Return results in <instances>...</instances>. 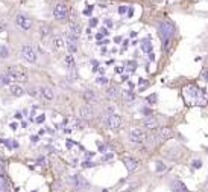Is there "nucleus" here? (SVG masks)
<instances>
[{"label":"nucleus","instance_id":"nucleus-1","mask_svg":"<svg viewBox=\"0 0 208 192\" xmlns=\"http://www.w3.org/2000/svg\"><path fill=\"white\" fill-rule=\"evenodd\" d=\"M158 31H160V34H161L162 49L167 50L169 40H170V37H172V35H173V32H175V26L172 24L170 21H162V23H160V26H158Z\"/></svg>","mask_w":208,"mask_h":192},{"label":"nucleus","instance_id":"nucleus-2","mask_svg":"<svg viewBox=\"0 0 208 192\" xmlns=\"http://www.w3.org/2000/svg\"><path fill=\"white\" fill-rule=\"evenodd\" d=\"M6 73L9 75V78L12 80V82H20V81H26L28 80V75H26V70L19 66H12L6 70Z\"/></svg>","mask_w":208,"mask_h":192},{"label":"nucleus","instance_id":"nucleus-3","mask_svg":"<svg viewBox=\"0 0 208 192\" xmlns=\"http://www.w3.org/2000/svg\"><path fill=\"white\" fill-rule=\"evenodd\" d=\"M20 55H21V58H23L24 61H28V63H31V64H35V63H37V59H38L35 49H33L32 46H29V44L21 46V49H20Z\"/></svg>","mask_w":208,"mask_h":192},{"label":"nucleus","instance_id":"nucleus-4","mask_svg":"<svg viewBox=\"0 0 208 192\" xmlns=\"http://www.w3.org/2000/svg\"><path fill=\"white\" fill-rule=\"evenodd\" d=\"M103 122H105V127L111 128V130H117L122 125V117L119 115H114V113H108L103 119Z\"/></svg>","mask_w":208,"mask_h":192},{"label":"nucleus","instance_id":"nucleus-5","mask_svg":"<svg viewBox=\"0 0 208 192\" xmlns=\"http://www.w3.org/2000/svg\"><path fill=\"white\" fill-rule=\"evenodd\" d=\"M15 24L19 26L20 29H23V31H29V29L32 28V20H31L26 14H17V17H15Z\"/></svg>","mask_w":208,"mask_h":192},{"label":"nucleus","instance_id":"nucleus-6","mask_svg":"<svg viewBox=\"0 0 208 192\" xmlns=\"http://www.w3.org/2000/svg\"><path fill=\"white\" fill-rule=\"evenodd\" d=\"M53 17H55V20H66L68 17V8L64 5V3H58L55 8H53Z\"/></svg>","mask_w":208,"mask_h":192},{"label":"nucleus","instance_id":"nucleus-7","mask_svg":"<svg viewBox=\"0 0 208 192\" xmlns=\"http://www.w3.org/2000/svg\"><path fill=\"white\" fill-rule=\"evenodd\" d=\"M129 140L132 143L140 145V143H143L144 140H146V134H144V131L140 130V128H132L129 131Z\"/></svg>","mask_w":208,"mask_h":192},{"label":"nucleus","instance_id":"nucleus-8","mask_svg":"<svg viewBox=\"0 0 208 192\" xmlns=\"http://www.w3.org/2000/svg\"><path fill=\"white\" fill-rule=\"evenodd\" d=\"M38 95H40V98H43L44 101H47V102H52L53 99H55V93H53V90L50 89V87H47V85L40 87Z\"/></svg>","mask_w":208,"mask_h":192},{"label":"nucleus","instance_id":"nucleus-9","mask_svg":"<svg viewBox=\"0 0 208 192\" xmlns=\"http://www.w3.org/2000/svg\"><path fill=\"white\" fill-rule=\"evenodd\" d=\"M68 181H70V185H71V186H75V188H78V189H80V188H88L87 180H85V178H82L80 176H73V177H70V178H68Z\"/></svg>","mask_w":208,"mask_h":192},{"label":"nucleus","instance_id":"nucleus-10","mask_svg":"<svg viewBox=\"0 0 208 192\" xmlns=\"http://www.w3.org/2000/svg\"><path fill=\"white\" fill-rule=\"evenodd\" d=\"M64 41H66V46H67V50L70 52V54H75V52L78 50V44H76V41H78V40H76V38H73V37H71V35H70V34H68V32L66 34V40H64Z\"/></svg>","mask_w":208,"mask_h":192},{"label":"nucleus","instance_id":"nucleus-11","mask_svg":"<svg viewBox=\"0 0 208 192\" xmlns=\"http://www.w3.org/2000/svg\"><path fill=\"white\" fill-rule=\"evenodd\" d=\"M123 163H125L126 169H128L129 172H134V171L138 169V160L134 159V157H125V159H123Z\"/></svg>","mask_w":208,"mask_h":192},{"label":"nucleus","instance_id":"nucleus-12","mask_svg":"<svg viewBox=\"0 0 208 192\" xmlns=\"http://www.w3.org/2000/svg\"><path fill=\"white\" fill-rule=\"evenodd\" d=\"M172 136H173V131H172V128H169V127H162L160 131H158V134H157V137H158L160 142L167 140V139H170Z\"/></svg>","mask_w":208,"mask_h":192},{"label":"nucleus","instance_id":"nucleus-13","mask_svg":"<svg viewBox=\"0 0 208 192\" xmlns=\"http://www.w3.org/2000/svg\"><path fill=\"white\" fill-rule=\"evenodd\" d=\"M170 189L173 192H188V188L181 180H173L170 183Z\"/></svg>","mask_w":208,"mask_h":192},{"label":"nucleus","instance_id":"nucleus-14","mask_svg":"<svg viewBox=\"0 0 208 192\" xmlns=\"http://www.w3.org/2000/svg\"><path fill=\"white\" fill-rule=\"evenodd\" d=\"M79 115H80V117L85 119V120L91 119L93 117V108H91V105H82V107H80V110H79Z\"/></svg>","mask_w":208,"mask_h":192},{"label":"nucleus","instance_id":"nucleus-15","mask_svg":"<svg viewBox=\"0 0 208 192\" xmlns=\"http://www.w3.org/2000/svg\"><path fill=\"white\" fill-rule=\"evenodd\" d=\"M9 90H11V95L17 96V98H20V96L24 95V89H23V85H20L19 82H14L9 85Z\"/></svg>","mask_w":208,"mask_h":192},{"label":"nucleus","instance_id":"nucleus-16","mask_svg":"<svg viewBox=\"0 0 208 192\" xmlns=\"http://www.w3.org/2000/svg\"><path fill=\"white\" fill-rule=\"evenodd\" d=\"M68 34H70L73 38L78 40V38L80 37V26L76 24V23H70V24H68Z\"/></svg>","mask_w":208,"mask_h":192},{"label":"nucleus","instance_id":"nucleus-17","mask_svg":"<svg viewBox=\"0 0 208 192\" xmlns=\"http://www.w3.org/2000/svg\"><path fill=\"white\" fill-rule=\"evenodd\" d=\"M105 93H106V96H108L110 99H117V98H119V95H120L119 89H117L115 85H108L106 90H105Z\"/></svg>","mask_w":208,"mask_h":192},{"label":"nucleus","instance_id":"nucleus-18","mask_svg":"<svg viewBox=\"0 0 208 192\" xmlns=\"http://www.w3.org/2000/svg\"><path fill=\"white\" fill-rule=\"evenodd\" d=\"M0 192H8L6 178H5V171H3V165H2V162H0Z\"/></svg>","mask_w":208,"mask_h":192},{"label":"nucleus","instance_id":"nucleus-19","mask_svg":"<svg viewBox=\"0 0 208 192\" xmlns=\"http://www.w3.org/2000/svg\"><path fill=\"white\" fill-rule=\"evenodd\" d=\"M144 127L146 128H149V130H155V128H158V120H157V117H146L144 119Z\"/></svg>","mask_w":208,"mask_h":192},{"label":"nucleus","instance_id":"nucleus-20","mask_svg":"<svg viewBox=\"0 0 208 192\" xmlns=\"http://www.w3.org/2000/svg\"><path fill=\"white\" fill-rule=\"evenodd\" d=\"M53 47H55V50H62L66 47V41L62 37L56 35V37H53Z\"/></svg>","mask_w":208,"mask_h":192},{"label":"nucleus","instance_id":"nucleus-21","mask_svg":"<svg viewBox=\"0 0 208 192\" xmlns=\"http://www.w3.org/2000/svg\"><path fill=\"white\" fill-rule=\"evenodd\" d=\"M64 66H66L67 69H75L76 63H75V58H73V55H71V54L64 58Z\"/></svg>","mask_w":208,"mask_h":192},{"label":"nucleus","instance_id":"nucleus-22","mask_svg":"<svg viewBox=\"0 0 208 192\" xmlns=\"http://www.w3.org/2000/svg\"><path fill=\"white\" fill-rule=\"evenodd\" d=\"M122 98H123V101H126V102H134V101H135V95H134L132 92L123 90V92H122Z\"/></svg>","mask_w":208,"mask_h":192},{"label":"nucleus","instance_id":"nucleus-23","mask_svg":"<svg viewBox=\"0 0 208 192\" xmlns=\"http://www.w3.org/2000/svg\"><path fill=\"white\" fill-rule=\"evenodd\" d=\"M141 50H143V52H146V54H150V50H152L150 38H146V40H143V41H141Z\"/></svg>","mask_w":208,"mask_h":192},{"label":"nucleus","instance_id":"nucleus-24","mask_svg":"<svg viewBox=\"0 0 208 192\" xmlns=\"http://www.w3.org/2000/svg\"><path fill=\"white\" fill-rule=\"evenodd\" d=\"M0 84H5V85H11L12 84V80L9 78V75H8L6 72L0 75Z\"/></svg>","mask_w":208,"mask_h":192},{"label":"nucleus","instance_id":"nucleus-25","mask_svg":"<svg viewBox=\"0 0 208 192\" xmlns=\"http://www.w3.org/2000/svg\"><path fill=\"white\" fill-rule=\"evenodd\" d=\"M84 98H85L87 101H94V99H96V95H94V92H91V90H85V92H84Z\"/></svg>","mask_w":208,"mask_h":192},{"label":"nucleus","instance_id":"nucleus-26","mask_svg":"<svg viewBox=\"0 0 208 192\" xmlns=\"http://www.w3.org/2000/svg\"><path fill=\"white\" fill-rule=\"evenodd\" d=\"M40 32H41V37L46 38L49 34H50V28H49V26H46V24H43L41 28H40Z\"/></svg>","mask_w":208,"mask_h":192},{"label":"nucleus","instance_id":"nucleus-27","mask_svg":"<svg viewBox=\"0 0 208 192\" xmlns=\"http://www.w3.org/2000/svg\"><path fill=\"white\" fill-rule=\"evenodd\" d=\"M8 55H9V50H8V47L2 46V47H0V58H8Z\"/></svg>","mask_w":208,"mask_h":192},{"label":"nucleus","instance_id":"nucleus-28","mask_svg":"<svg viewBox=\"0 0 208 192\" xmlns=\"http://www.w3.org/2000/svg\"><path fill=\"white\" fill-rule=\"evenodd\" d=\"M146 99H147L149 104H157V102H158V96H157V95H149Z\"/></svg>","mask_w":208,"mask_h":192},{"label":"nucleus","instance_id":"nucleus-29","mask_svg":"<svg viewBox=\"0 0 208 192\" xmlns=\"http://www.w3.org/2000/svg\"><path fill=\"white\" fill-rule=\"evenodd\" d=\"M155 168H157V172H162V171H164V169H166V166H164V165H162L161 162H157V165H155Z\"/></svg>","mask_w":208,"mask_h":192},{"label":"nucleus","instance_id":"nucleus-30","mask_svg":"<svg viewBox=\"0 0 208 192\" xmlns=\"http://www.w3.org/2000/svg\"><path fill=\"white\" fill-rule=\"evenodd\" d=\"M128 9H129L128 6L122 5V6H119V14H120V15H123V14H126V12H128Z\"/></svg>","mask_w":208,"mask_h":192},{"label":"nucleus","instance_id":"nucleus-31","mask_svg":"<svg viewBox=\"0 0 208 192\" xmlns=\"http://www.w3.org/2000/svg\"><path fill=\"white\" fill-rule=\"evenodd\" d=\"M96 82H99V84H108V80H105V78H97Z\"/></svg>","mask_w":208,"mask_h":192},{"label":"nucleus","instance_id":"nucleus-32","mask_svg":"<svg viewBox=\"0 0 208 192\" xmlns=\"http://www.w3.org/2000/svg\"><path fill=\"white\" fill-rule=\"evenodd\" d=\"M90 26H91V28L97 26V19H91V20H90Z\"/></svg>","mask_w":208,"mask_h":192},{"label":"nucleus","instance_id":"nucleus-33","mask_svg":"<svg viewBox=\"0 0 208 192\" xmlns=\"http://www.w3.org/2000/svg\"><path fill=\"white\" fill-rule=\"evenodd\" d=\"M105 24H106V26H108V28H110V29L113 28V21H111L110 19H105Z\"/></svg>","mask_w":208,"mask_h":192},{"label":"nucleus","instance_id":"nucleus-34","mask_svg":"<svg viewBox=\"0 0 208 192\" xmlns=\"http://www.w3.org/2000/svg\"><path fill=\"white\" fill-rule=\"evenodd\" d=\"M140 111L143 113V115H150V108H144V107H143Z\"/></svg>","mask_w":208,"mask_h":192},{"label":"nucleus","instance_id":"nucleus-35","mask_svg":"<svg viewBox=\"0 0 208 192\" xmlns=\"http://www.w3.org/2000/svg\"><path fill=\"white\" fill-rule=\"evenodd\" d=\"M44 119H46V116L41 115V116H38V117H37V122H38V124H41V122H44Z\"/></svg>","mask_w":208,"mask_h":192},{"label":"nucleus","instance_id":"nucleus-36","mask_svg":"<svg viewBox=\"0 0 208 192\" xmlns=\"http://www.w3.org/2000/svg\"><path fill=\"white\" fill-rule=\"evenodd\" d=\"M128 67H129V69H132V70H134V69L137 67V64H135V63H132V61H129V63H128Z\"/></svg>","mask_w":208,"mask_h":192},{"label":"nucleus","instance_id":"nucleus-37","mask_svg":"<svg viewBox=\"0 0 208 192\" xmlns=\"http://www.w3.org/2000/svg\"><path fill=\"white\" fill-rule=\"evenodd\" d=\"M193 168H201V162H199V160H196V162L193 163Z\"/></svg>","mask_w":208,"mask_h":192},{"label":"nucleus","instance_id":"nucleus-38","mask_svg":"<svg viewBox=\"0 0 208 192\" xmlns=\"http://www.w3.org/2000/svg\"><path fill=\"white\" fill-rule=\"evenodd\" d=\"M123 72V67H115V73H122Z\"/></svg>","mask_w":208,"mask_h":192},{"label":"nucleus","instance_id":"nucleus-39","mask_svg":"<svg viewBox=\"0 0 208 192\" xmlns=\"http://www.w3.org/2000/svg\"><path fill=\"white\" fill-rule=\"evenodd\" d=\"M99 151H105V145L103 143H99Z\"/></svg>","mask_w":208,"mask_h":192},{"label":"nucleus","instance_id":"nucleus-40","mask_svg":"<svg viewBox=\"0 0 208 192\" xmlns=\"http://www.w3.org/2000/svg\"><path fill=\"white\" fill-rule=\"evenodd\" d=\"M108 159H113V154H106V155L103 157V160H108Z\"/></svg>","mask_w":208,"mask_h":192},{"label":"nucleus","instance_id":"nucleus-41","mask_svg":"<svg viewBox=\"0 0 208 192\" xmlns=\"http://www.w3.org/2000/svg\"><path fill=\"white\" fill-rule=\"evenodd\" d=\"M90 11H91V8H88V9H85V11H84V14H85V15H90V14H91Z\"/></svg>","mask_w":208,"mask_h":192},{"label":"nucleus","instance_id":"nucleus-42","mask_svg":"<svg viewBox=\"0 0 208 192\" xmlns=\"http://www.w3.org/2000/svg\"><path fill=\"white\" fill-rule=\"evenodd\" d=\"M96 38H97V40H102V38H103V34H97Z\"/></svg>","mask_w":208,"mask_h":192},{"label":"nucleus","instance_id":"nucleus-43","mask_svg":"<svg viewBox=\"0 0 208 192\" xmlns=\"http://www.w3.org/2000/svg\"><path fill=\"white\" fill-rule=\"evenodd\" d=\"M114 41H115V43H120V41H122V37H115Z\"/></svg>","mask_w":208,"mask_h":192},{"label":"nucleus","instance_id":"nucleus-44","mask_svg":"<svg viewBox=\"0 0 208 192\" xmlns=\"http://www.w3.org/2000/svg\"><path fill=\"white\" fill-rule=\"evenodd\" d=\"M6 143H8V145H11V142H6ZM12 145H14V148H17V146H19V145H17L15 142H12ZM9 148H12V146H9Z\"/></svg>","mask_w":208,"mask_h":192},{"label":"nucleus","instance_id":"nucleus-45","mask_svg":"<svg viewBox=\"0 0 208 192\" xmlns=\"http://www.w3.org/2000/svg\"><path fill=\"white\" fill-rule=\"evenodd\" d=\"M84 166H93V163H90V162H85V163H84Z\"/></svg>","mask_w":208,"mask_h":192},{"label":"nucleus","instance_id":"nucleus-46","mask_svg":"<svg viewBox=\"0 0 208 192\" xmlns=\"http://www.w3.org/2000/svg\"><path fill=\"white\" fill-rule=\"evenodd\" d=\"M3 29H5V26H2V24H0V32H2Z\"/></svg>","mask_w":208,"mask_h":192}]
</instances>
